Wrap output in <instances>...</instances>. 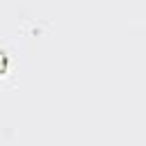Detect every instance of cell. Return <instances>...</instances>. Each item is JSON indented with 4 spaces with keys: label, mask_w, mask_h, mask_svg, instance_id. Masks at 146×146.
Returning a JSON list of instances; mask_svg holds the SVG:
<instances>
[{
    "label": "cell",
    "mask_w": 146,
    "mask_h": 146,
    "mask_svg": "<svg viewBox=\"0 0 146 146\" xmlns=\"http://www.w3.org/2000/svg\"><path fill=\"white\" fill-rule=\"evenodd\" d=\"M5 68H7V55H5L2 50H0V73H2Z\"/></svg>",
    "instance_id": "6da1fadb"
}]
</instances>
